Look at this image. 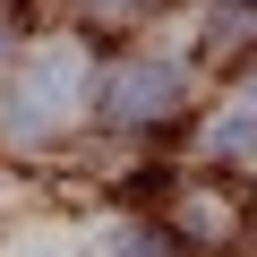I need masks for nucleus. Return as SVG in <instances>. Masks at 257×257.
Masks as SVG:
<instances>
[{
	"label": "nucleus",
	"mask_w": 257,
	"mask_h": 257,
	"mask_svg": "<svg viewBox=\"0 0 257 257\" xmlns=\"http://www.w3.org/2000/svg\"><path fill=\"white\" fill-rule=\"evenodd\" d=\"M77 94H86V60L69 43H43L0 77V128L9 138H52V120H69Z\"/></svg>",
	"instance_id": "f257e3e1"
},
{
	"label": "nucleus",
	"mask_w": 257,
	"mask_h": 257,
	"mask_svg": "<svg viewBox=\"0 0 257 257\" xmlns=\"http://www.w3.org/2000/svg\"><path fill=\"white\" fill-rule=\"evenodd\" d=\"M180 94H189V69H172V60H138V69L111 77V120H155V111H172Z\"/></svg>",
	"instance_id": "f03ea898"
},
{
	"label": "nucleus",
	"mask_w": 257,
	"mask_h": 257,
	"mask_svg": "<svg viewBox=\"0 0 257 257\" xmlns=\"http://www.w3.org/2000/svg\"><path fill=\"white\" fill-rule=\"evenodd\" d=\"M206 146H214V155H231V163H257V94H240V103L206 128Z\"/></svg>",
	"instance_id": "7ed1b4c3"
},
{
	"label": "nucleus",
	"mask_w": 257,
	"mask_h": 257,
	"mask_svg": "<svg viewBox=\"0 0 257 257\" xmlns=\"http://www.w3.org/2000/svg\"><path fill=\"white\" fill-rule=\"evenodd\" d=\"M94 9H138V0H94Z\"/></svg>",
	"instance_id": "20e7f679"
}]
</instances>
